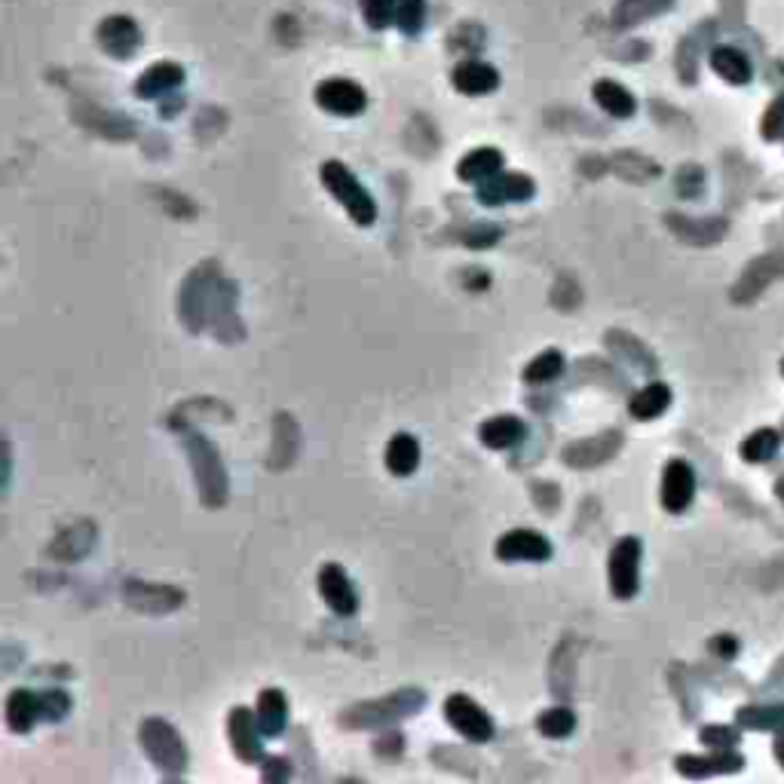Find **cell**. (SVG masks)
Listing matches in <instances>:
<instances>
[{
    "label": "cell",
    "instance_id": "ab89813d",
    "mask_svg": "<svg viewBox=\"0 0 784 784\" xmlns=\"http://www.w3.org/2000/svg\"><path fill=\"white\" fill-rule=\"evenodd\" d=\"M711 650H714L717 656H726V659H729V656H735V650H739V644H735L732 637L726 634V637H714V641H711Z\"/></svg>",
    "mask_w": 784,
    "mask_h": 784
},
{
    "label": "cell",
    "instance_id": "4316f807",
    "mask_svg": "<svg viewBox=\"0 0 784 784\" xmlns=\"http://www.w3.org/2000/svg\"><path fill=\"white\" fill-rule=\"evenodd\" d=\"M668 405H671V389H668L665 383H650V386H644V389L631 399L628 411H631V417H637V420H656L659 414L668 411Z\"/></svg>",
    "mask_w": 784,
    "mask_h": 784
},
{
    "label": "cell",
    "instance_id": "6da1fadb",
    "mask_svg": "<svg viewBox=\"0 0 784 784\" xmlns=\"http://www.w3.org/2000/svg\"><path fill=\"white\" fill-rule=\"evenodd\" d=\"M141 748L151 757V763L163 772V778L178 781L187 769V748L175 726H169L160 717H151L141 723Z\"/></svg>",
    "mask_w": 784,
    "mask_h": 784
},
{
    "label": "cell",
    "instance_id": "ffe728a7",
    "mask_svg": "<svg viewBox=\"0 0 784 784\" xmlns=\"http://www.w3.org/2000/svg\"><path fill=\"white\" fill-rule=\"evenodd\" d=\"M500 169H503V154L497 151V147H478V151H472L460 160L457 175H460V181L481 184L490 175H497Z\"/></svg>",
    "mask_w": 784,
    "mask_h": 784
},
{
    "label": "cell",
    "instance_id": "83f0119b",
    "mask_svg": "<svg viewBox=\"0 0 784 784\" xmlns=\"http://www.w3.org/2000/svg\"><path fill=\"white\" fill-rule=\"evenodd\" d=\"M668 224L671 230L686 239V242H714L726 233V221H690V218H680V215H668Z\"/></svg>",
    "mask_w": 784,
    "mask_h": 784
},
{
    "label": "cell",
    "instance_id": "2e32d148",
    "mask_svg": "<svg viewBox=\"0 0 784 784\" xmlns=\"http://www.w3.org/2000/svg\"><path fill=\"white\" fill-rule=\"evenodd\" d=\"M619 441H622L619 432H604V435H598L592 441H576V445H570L564 451V460L573 469H592V466L610 460L619 451Z\"/></svg>",
    "mask_w": 784,
    "mask_h": 784
},
{
    "label": "cell",
    "instance_id": "f1b7e54d",
    "mask_svg": "<svg viewBox=\"0 0 784 784\" xmlns=\"http://www.w3.org/2000/svg\"><path fill=\"white\" fill-rule=\"evenodd\" d=\"M778 454V432L775 429H757L754 435L745 438L742 445V460L748 463H766Z\"/></svg>",
    "mask_w": 784,
    "mask_h": 784
},
{
    "label": "cell",
    "instance_id": "9c48e42d",
    "mask_svg": "<svg viewBox=\"0 0 784 784\" xmlns=\"http://www.w3.org/2000/svg\"><path fill=\"white\" fill-rule=\"evenodd\" d=\"M316 102L328 111V114H337V117H356L365 111L368 105V95L359 83L353 80H343V77H334V80H325L316 86Z\"/></svg>",
    "mask_w": 784,
    "mask_h": 784
},
{
    "label": "cell",
    "instance_id": "8d00e7d4",
    "mask_svg": "<svg viewBox=\"0 0 784 784\" xmlns=\"http://www.w3.org/2000/svg\"><path fill=\"white\" fill-rule=\"evenodd\" d=\"M784 135V92L775 98V102L769 105L766 117H763V138L766 141H775Z\"/></svg>",
    "mask_w": 784,
    "mask_h": 784
},
{
    "label": "cell",
    "instance_id": "484cf974",
    "mask_svg": "<svg viewBox=\"0 0 784 784\" xmlns=\"http://www.w3.org/2000/svg\"><path fill=\"white\" fill-rule=\"evenodd\" d=\"M288 723V705H285V696L279 690H264L261 699H258V726L267 739H276L282 735Z\"/></svg>",
    "mask_w": 784,
    "mask_h": 784
},
{
    "label": "cell",
    "instance_id": "f546056e",
    "mask_svg": "<svg viewBox=\"0 0 784 784\" xmlns=\"http://www.w3.org/2000/svg\"><path fill=\"white\" fill-rule=\"evenodd\" d=\"M536 729L546 735V739H567V735L576 729V714L570 708H549L539 714Z\"/></svg>",
    "mask_w": 784,
    "mask_h": 784
},
{
    "label": "cell",
    "instance_id": "7a4b0ae2",
    "mask_svg": "<svg viewBox=\"0 0 784 784\" xmlns=\"http://www.w3.org/2000/svg\"><path fill=\"white\" fill-rule=\"evenodd\" d=\"M184 448L190 454V463H193V478L196 484H200V497L209 509H218L224 506L227 500V475H224V463L221 457L215 454V448L209 445V441L190 429L184 432Z\"/></svg>",
    "mask_w": 784,
    "mask_h": 784
},
{
    "label": "cell",
    "instance_id": "30bf717a",
    "mask_svg": "<svg viewBox=\"0 0 784 784\" xmlns=\"http://www.w3.org/2000/svg\"><path fill=\"white\" fill-rule=\"evenodd\" d=\"M696 497V472L686 460H671L662 475V506L671 515H680L690 509Z\"/></svg>",
    "mask_w": 784,
    "mask_h": 784
},
{
    "label": "cell",
    "instance_id": "1f68e13d",
    "mask_svg": "<svg viewBox=\"0 0 784 784\" xmlns=\"http://www.w3.org/2000/svg\"><path fill=\"white\" fill-rule=\"evenodd\" d=\"M561 371H564V356L558 350H546L543 356H536L524 368V380L527 383H549V380L561 377Z\"/></svg>",
    "mask_w": 784,
    "mask_h": 784
},
{
    "label": "cell",
    "instance_id": "ac0fdd59",
    "mask_svg": "<svg viewBox=\"0 0 784 784\" xmlns=\"http://www.w3.org/2000/svg\"><path fill=\"white\" fill-rule=\"evenodd\" d=\"M184 83V68L175 65V62H157L154 68H147L138 83H135V92L141 98H160L172 89H178Z\"/></svg>",
    "mask_w": 784,
    "mask_h": 784
},
{
    "label": "cell",
    "instance_id": "603a6c76",
    "mask_svg": "<svg viewBox=\"0 0 784 784\" xmlns=\"http://www.w3.org/2000/svg\"><path fill=\"white\" fill-rule=\"evenodd\" d=\"M595 102L616 120H628L637 111L634 95L622 83H616V80H598L595 83Z\"/></svg>",
    "mask_w": 784,
    "mask_h": 784
},
{
    "label": "cell",
    "instance_id": "52a82bcc",
    "mask_svg": "<svg viewBox=\"0 0 784 784\" xmlns=\"http://www.w3.org/2000/svg\"><path fill=\"white\" fill-rule=\"evenodd\" d=\"M230 745L233 754L242 763H264V742H261V726H258V714H252L249 708H233L230 711Z\"/></svg>",
    "mask_w": 784,
    "mask_h": 784
},
{
    "label": "cell",
    "instance_id": "d590c367",
    "mask_svg": "<svg viewBox=\"0 0 784 784\" xmlns=\"http://www.w3.org/2000/svg\"><path fill=\"white\" fill-rule=\"evenodd\" d=\"M702 742L714 751H732L735 745H739V732L729 729V726H705Z\"/></svg>",
    "mask_w": 784,
    "mask_h": 784
},
{
    "label": "cell",
    "instance_id": "277c9868",
    "mask_svg": "<svg viewBox=\"0 0 784 784\" xmlns=\"http://www.w3.org/2000/svg\"><path fill=\"white\" fill-rule=\"evenodd\" d=\"M322 184L337 196V203L350 212V218L359 227H371L377 221V206L371 200V193L359 184V178L337 160H328L322 166Z\"/></svg>",
    "mask_w": 784,
    "mask_h": 784
},
{
    "label": "cell",
    "instance_id": "4dcf8cb0",
    "mask_svg": "<svg viewBox=\"0 0 784 784\" xmlns=\"http://www.w3.org/2000/svg\"><path fill=\"white\" fill-rule=\"evenodd\" d=\"M735 720H739V726H745V729L781 732L784 729V708H739Z\"/></svg>",
    "mask_w": 784,
    "mask_h": 784
},
{
    "label": "cell",
    "instance_id": "3957f363",
    "mask_svg": "<svg viewBox=\"0 0 784 784\" xmlns=\"http://www.w3.org/2000/svg\"><path fill=\"white\" fill-rule=\"evenodd\" d=\"M426 702V693L423 690H414V686H405V690L392 693L386 699H377V702H362L356 708H350L347 714L340 717L343 726L350 729H371V726H386L392 720H402V717H411L423 708Z\"/></svg>",
    "mask_w": 784,
    "mask_h": 784
},
{
    "label": "cell",
    "instance_id": "9a60e30c",
    "mask_svg": "<svg viewBox=\"0 0 784 784\" xmlns=\"http://www.w3.org/2000/svg\"><path fill=\"white\" fill-rule=\"evenodd\" d=\"M527 435V426L521 417H512V414H500V417H490L478 426V438L481 445L490 448V451H506V448H515L521 445Z\"/></svg>",
    "mask_w": 784,
    "mask_h": 784
},
{
    "label": "cell",
    "instance_id": "d6a6232c",
    "mask_svg": "<svg viewBox=\"0 0 784 784\" xmlns=\"http://www.w3.org/2000/svg\"><path fill=\"white\" fill-rule=\"evenodd\" d=\"M423 19H426V4H423V0H399V4H396V25L408 37H414L423 28Z\"/></svg>",
    "mask_w": 784,
    "mask_h": 784
},
{
    "label": "cell",
    "instance_id": "d6986e66",
    "mask_svg": "<svg viewBox=\"0 0 784 784\" xmlns=\"http://www.w3.org/2000/svg\"><path fill=\"white\" fill-rule=\"evenodd\" d=\"M420 466V445H417V438L408 435V432H399V435H392L389 438V445H386V469L392 475H411L414 469Z\"/></svg>",
    "mask_w": 784,
    "mask_h": 784
},
{
    "label": "cell",
    "instance_id": "5bb4252c",
    "mask_svg": "<svg viewBox=\"0 0 784 784\" xmlns=\"http://www.w3.org/2000/svg\"><path fill=\"white\" fill-rule=\"evenodd\" d=\"M781 276H784V252L766 255V258L754 261V264L745 270L742 282L732 288V298L739 301V304H748V301H754L757 294L769 285V279H781Z\"/></svg>",
    "mask_w": 784,
    "mask_h": 784
},
{
    "label": "cell",
    "instance_id": "ba28073f",
    "mask_svg": "<svg viewBox=\"0 0 784 784\" xmlns=\"http://www.w3.org/2000/svg\"><path fill=\"white\" fill-rule=\"evenodd\" d=\"M536 193V184L521 172H497L478 184V203L481 206H503V203H527Z\"/></svg>",
    "mask_w": 784,
    "mask_h": 784
},
{
    "label": "cell",
    "instance_id": "7402d4cb",
    "mask_svg": "<svg viewBox=\"0 0 784 784\" xmlns=\"http://www.w3.org/2000/svg\"><path fill=\"white\" fill-rule=\"evenodd\" d=\"M40 720V696L31 690H16L7 699V723L13 732L25 735L34 729V723Z\"/></svg>",
    "mask_w": 784,
    "mask_h": 784
},
{
    "label": "cell",
    "instance_id": "7bdbcfd3",
    "mask_svg": "<svg viewBox=\"0 0 784 784\" xmlns=\"http://www.w3.org/2000/svg\"><path fill=\"white\" fill-rule=\"evenodd\" d=\"M781 371H784V362H781Z\"/></svg>",
    "mask_w": 784,
    "mask_h": 784
},
{
    "label": "cell",
    "instance_id": "e575fe53",
    "mask_svg": "<svg viewBox=\"0 0 784 784\" xmlns=\"http://www.w3.org/2000/svg\"><path fill=\"white\" fill-rule=\"evenodd\" d=\"M68 711H71V696L65 690H49L40 696V720L59 723V720H65Z\"/></svg>",
    "mask_w": 784,
    "mask_h": 784
},
{
    "label": "cell",
    "instance_id": "836d02e7",
    "mask_svg": "<svg viewBox=\"0 0 784 784\" xmlns=\"http://www.w3.org/2000/svg\"><path fill=\"white\" fill-rule=\"evenodd\" d=\"M359 4H362L365 22H368L374 31H383V28L392 22V16H396V4H399V0H359Z\"/></svg>",
    "mask_w": 784,
    "mask_h": 784
},
{
    "label": "cell",
    "instance_id": "cb8c5ba5",
    "mask_svg": "<svg viewBox=\"0 0 784 784\" xmlns=\"http://www.w3.org/2000/svg\"><path fill=\"white\" fill-rule=\"evenodd\" d=\"M711 68L726 83H735V86H742V83L751 80V62H748V56L742 53V49H735V46H717L711 53Z\"/></svg>",
    "mask_w": 784,
    "mask_h": 784
},
{
    "label": "cell",
    "instance_id": "8992f818",
    "mask_svg": "<svg viewBox=\"0 0 784 784\" xmlns=\"http://www.w3.org/2000/svg\"><path fill=\"white\" fill-rule=\"evenodd\" d=\"M445 717H448V723L463 735V739H469V742H475V745H484V742L494 739V720H490L487 711H484L475 699H469L466 693L448 696V702H445Z\"/></svg>",
    "mask_w": 784,
    "mask_h": 784
},
{
    "label": "cell",
    "instance_id": "f35d334b",
    "mask_svg": "<svg viewBox=\"0 0 784 784\" xmlns=\"http://www.w3.org/2000/svg\"><path fill=\"white\" fill-rule=\"evenodd\" d=\"M288 763L282 760V757H270V760H264V781H282V778H288Z\"/></svg>",
    "mask_w": 784,
    "mask_h": 784
},
{
    "label": "cell",
    "instance_id": "b9f144b4",
    "mask_svg": "<svg viewBox=\"0 0 784 784\" xmlns=\"http://www.w3.org/2000/svg\"><path fill=\"white\" fill-rule=\"evenodd\" d=\"M778 500H781V503H784V478H781V481H778Z\"/></svg>",
    "mask_w": 784,
    "mask_h": 784
},
{
    "label": "cell",
    "instance_id": "4fadbf2b",
    "mask_svg": "<svg viewBox=\"0 0 784 784\" xmlns=\"http://www.w3.org/2000/svg\"><path fill=\"white\" fill-rule=\"evenodd\" d=\"M98 43L105 46V53L114 59H129L141 46V31L129 16H111L98 25Z\"/></svg>",
    "mask_w": 784,
    "mask_h": 784
},
{
    "label": "cell",
    "instance_id": "8fae6325",
    "mask_svg": "<svg viewBox=\"0 0 784 784\" xmlns=\"http://www.w3.org/2000/svg\"><path fill=\"white\" fill-rule=\"evenodd\" d=\"M497 558L500 561H549L552 558V543L536 530H509L500 536L497 543Z\"/></svg>",
    "mask_w": 784,
    "mask_h": 784
},
{
    "label": "cell",
    "instance_id": "44dd1931",
    "mask_svg": "<svg viewBox=\"0 0 784 784\" xmlns=\"http://www.w3.org/2000/svg\"><path fill=\"white\" fill-rule=\"evenodd\" d=\"M497 83H500L497 71L484 62H463L454 71V86L463 95H487V92L497 89Z\"/></svg>",
    "mask_w": 784,
    "mask_h": 784
},
{
    "label": "cell",
    "instance_id": "7c38bea8",
    "mask_svg": "<svg viewBox=\"0 0 784 784\" xmlns=\"http://www.w3.org/2000/svg\"><path fill=\"white\" fill-rule=\"evenodd\" d=\"M319 592H322L325 604L331 607V613H337V616H356V610H359V595H356V585L350 582V576L343 573V567L325 564V567L319 570Z\"/></svg>",
    "mask_w": 784,
    "mask_h": 784
},
{
    "label": "cell",
    "instance_id": "e0dca14e",
    "mask_svg": "<svg viewBox=\"0 0 784 784\" xmlns=\"http://www.w3.org/2000/svg\"><path fill=\"white\" fill-rule=\"evenodd\" d=\"M742 763H745L742 754H732V751H717L711 757L683 754V757H677V772L686 778H708V775H720V772H739Z\"/></svg>",
    "mask_w": 784,
    "mask_h": 784
},
{
    "label": "cell",
    "instance_id": "74e56055",
    "mask_svg": "<svg viewBox=\"0 0 784 784\" xmlns=\"http://www.w3.org/2000/svg\"><path fill=\"white\" fill-rule=\"evenodd\" d=\"M463 239H466V245H472V249H490V245L500 239V230H497V227H487V224H478V227H472Z\"/></svg>",
    "mask_w": 784,
    "mask_h": 784
},
{
    "label": "cell",
    "instance_id": "60d3db41",
    "mask_svg": "<svg viewBox=\"0 0 784 784\" xmlns=\"http://www.w3.org/2000/svg\"><path fill=\"white\" fill-rule=\"evenodd\" d=\"M775 757H778V763L784 766V729H781V735L775 739Z\"/></svg>",
    "mask_w": 784,
    "mask_h": 784
},
{
    "label": "cell",
    "instance_id": "d4e9b609",
    "mask_svg": "<svg viewBox=\"0 0 784 784\" xmlns=\"http://www.w3.org/2000/svg\"><path fill=\"white\" fill-rule=\"evenodd\" d=\"M674 0H619L613 10V25L616 28H631L637 22H647L659 13H668Z\"/></svg>",
    "mask_w": 784,
    "mask_h": 784
},
{
    "label": "cell",
    "instance_id": "5b68a950",
    "mask_svg": "<svg viewBox=\"0 0 784 784\" xmlns=\"http://www.w3.org/2000/svg\"><path fill=\"white\" fill-rule=\"evenodd\" d=\"M641 539L637 536H622L610 552V592L622 601L637 595V585H641Z\"/></svg>",
    "mask_w": 784,
    "mask_h": 784
}]
</instances>
